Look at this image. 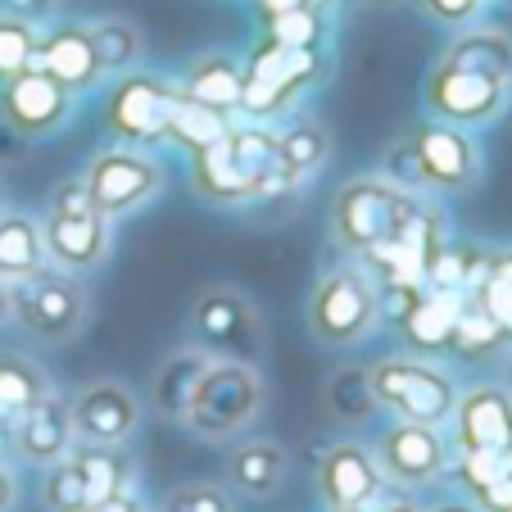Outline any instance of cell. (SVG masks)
Listing matches in <instances>:
<instances>
[{"mask_svg": "<svg viewBox=\"0 0 512 512\" xmlns=\"http://www.w3.org/2000/svg\"><path fill=\"white\" fill-rule=\"evenodd\" d=\"M10 322V281L0 277V327Z\"/></svg>", "mask_w": 512, "mask_h": 512, "instance_id": "49", "label": "cell"}, {"mask_svg": "<svg viewBox=\"0 0 512 512\" xmlns=\"http://www.w3.org/2000/svg\"><path fill=\"white\" fill-rule=\"evenodd\" d=\"M68 417H73L78 440H87V445H127L141 431L145 404L127 381L96 377L68 395Z\"/></svg>", "mask_w": 512, "mask_h": 512, "instance_id": "12", "label": "cell"}, {"mask_svg": "<svg viewBox=\"0 0 512 512\" xmlns=\"http://www.w3.org/2000/svg\"><path fill=\"white\" fill-rule=\"evenodd\" d=\"M87 290L78 272H64L55 263H41L37 272L10 281V322H19L41 345H64L87 327Z\"/></svg>", "mask_w": 512, "mask_h": 512, "instance_id": "5", "label": "cell"}, {"mask_svg": "<svg viewBox=\"0 0 512 512\" xmlns=\"http://www.w3.org/2000/svg\"><path fill=\"white\" fill-rule=\"evenodd\" d=\"M41 508L46 512H87V494H82L78 467L59 458L55 467L41 472Z\"/></svg>", "mask_w": 512, "mask_h": 512, "instance_id": "37", "label": "cell"}, {"mask_svg": "<svg viewBox=\"0 0 512 512\" xmlns=\"http://www.w3.org/2000/svg\"><path fill=\"white\" fill-rule=\"evenodd\" d=\"M290 481V454L268 435H236L223 458V485L236 499H272Z\"/></svg>", "mask_w": 512, "mask_h": 512, "instance_id": "20", "label": "cell"}, {"mask_svg": "<svg viewBox=\"0 0 512 512\" xmlns=\"http://www.w3.org/2000/svg\"><path fill=\"white\" fill-rule=\"evenodd\" d=\"M318 73L313 46H281V41H263L250 59L245 73V91H241V109L254 118H268L277 109H286L295 100V91Z\"/></svg>", "mask_w": 512, "mask_h": 512, "instance_id": "14", "label": "cell"}, {"mask_svg": "<svg viewBox=\"0 0 512 512\" xmlns=\"http://www.w3.org/2000/svg\"><path fill=\"white\" fill-rule=\"evenodd\" d=\"M32 59H37V32L28 19H14V14H0V87L19 73H28Z\"/></svg>", "mask_w": 512, "mask_h": 512, "instance_id": "35", "label": "cell"}, {"mask_svg": "<svg viewBox=\"0 0 512 512\" xmlns=\"http://www.w3.org/2000/svg\"><path fill=\"white\" fill-rule=\"evenodd\" d=\"M10 454V422H5V417H0V458Z\"/></svg>", "mask_w": 512, "mask_h": 512, "instance_id": "50", "label": "cell"}, {"mask_svg": "<svg viewBox=\"0 0 512 512\" xmlns=\"http://www.w3.org/2000/svg\"><path fill=\"white\" fill-rule=\"evenodd\" d=\"M87 186L91 204H96L105 218H123V213L141 209L145 200H155L159 186H164V164L155 155H145L141 145H114V150H100L87 164Z\"/></svg>", "mask_w": 512, "mask_h": 512, "instance_id": "10", "label": "cell"}, {"mask_svg": "<svg viewBox=\"0 0 512 512\" xmlns=\"http://www.w3.org/2000/svg\"><path fill=\"white\" fill-rule=\"evenodd\" d=\"M372 454H377V463H381V472H386L390 485L431 490V485L445 481L454 445H449L445 426L395 422V417H390V426L377 431V440H372Z\"/></svg>", "mask_w": 512, "mask_h": 512, "instance_id": "8", "label": "cell"}, {"mask_svg": "<svg viewBox=\"0 0 512 512\" xmlns=\"http://www.w3.org/2000/svg\"><path fill=\"white\" fill-rule=\"evenodd\" d=\"M503 349H512L508 340H503V331L494 327V322L485 318L472 300H467V309L458 313V327H454V340H449V354L481 363V358H494V354H503Z\"/></svg>", "mask_w": 512, "mask_h": 512, "instance_id": "33", "label": "cell"}, {"mask_svg": "<svg viewBox=\"0 0 512 512\" xmlns=\"http://www.w3.org/2000/svg\"><path fill=\"white\" fill-rule=\"evenodd\" d=\"M32 68L50 73V78H55L59 87H68L73 96L105 78L96 64V50H91V28H73V23H64V28H55L46 41H37Z\"/></svg>", "mask_w": 512, "mask_h": 512, "instance_id": "22", "label": "cell"}, {"mask_svg": "<svg viewBox=\"0 0 512 512\" xmlns=\"http://www.w3.org/2000/svg\"><path fill=\"white\" fill-rule=\"evenodd\" d=\"M422 5H426V14H435V19H445V23H463L481 10V0H422Z\"/></svg>", "mask_w": 512, "mask_h": 512, "instance_id": "42", "label": "cell"}, {"mask_svg": "<svg viewBox=\"0 0 512 512\" xmlns=\"http://www.w3.org/2000/svg\"><path fill=\"white\" fill-rule=\"evenodd\" d=\"M322 159H327V136H322L318 123H295L290 132L277 136V168H281V182L286 186L318 173Z\"/></svg>", "mask_w": 512, "mask_h": 512, "instance_id": "30", "label": "cell"}, {"mask_svg": "<svg viewBox=\"0 0 512 512\" xmlns=\"http://www.w3.org/2000/svg\"><path fill=\"white\" fill-rule=\"evenodd\" d=\"M241 91H245V73H241V64L227 55L195 59L182 82V96L200 100V105H209V109H223V114L241 105Z\"/></svg>", "mask_w": 512, "mask_h": 512, "instance_id": "26", "label": "cell"}, {"mask_svg": "<svg viewBox=\"0 0 512 512\" xmlns=\"http://www.w3.org/2000/svg\"><path fill=\"white\" fill-rule=\"evenodd\" d=\"M417 204L422 200L408 186H399L395 177H358V182L340 186L336 209H331V232L345 250L368 254L377 245L399 241Z\"/></svg>", "mask_w": 512, "mask_h": 512, "instance_id": "4", "label": "cell"}, {"mask_svg": "<svg viewBox=\"0 0 512 512\" xmlns=\"http://www.w3.org/2000/svg\"><path fill=\"white\" fill-rule=\"evenodd\" d=\"M91 50H96L100 73H127L141 59V37L127 19H105L91 28Z\"/></svg>", "mask_w": 512, "mask_h": 512, "instance_id": "34", "label": "cell"}, {"mask_svg": "<svg viewBox=\"0 0 512 512\" xmlns=\"http://www.w3.org/2000/svg\"><path fill=\"white\" fill-rule=\"evenodd\" d=\"M227 127L232 123H227L223 109H209V105H200V100L182 96L173 109V123H168V136H173L177 145H186V150H204V145H213Z\"/></svg>", "mask_w": 512, "mask_h": 512, "instance_id": "32", "label": "cell"}, {"mask_svg": "<svg viewBox=\"0 0 512 512\" xmlns=\"http://www.w3.org/2000/svg\"><path fill=\"white\" fill-rule=\"evenodd\" d=\"M263 404H268V381H263L259 363H236V358H213L209 372L195 386L191 408L182 413V431L200 435V440H236L259 422Z\"/></svg>", "mask_w": 512, "mask_h": 512, "instance_id": "3", "label": "cell"}, {"mask_svg": "<svg viewBox=\"0 0 512 512\" xmlns=\"http://www.w3.org/2000/svg\"><path fill=\"white\" fill-rule=\"evenodd\" d=\"M87 512H150V503L141 499V490H123V494H114V499H105V503H91Z\"/></svg>", "mask_w": 512, "mask_h": 512, "instance_id": "43", "label": "cell"}, {"mask_svg": "<svg viewBox=\"0 0 512 512\" xmlns=\"http://www.w3.org/2000/svg\"><path fill=\"white\" fill-rule=\"evenodd\" d=\"M508 91L512 82H499L490 73H476V68H463V64H449V59H440V68L426 82V100H431L435 118L454 127L494 123L503 114V105H508Z\"/></svg>", "mask_w": 512, "mask_h": 512, "instance_id": "13", "label": "cell"}, {"mask_svg": "<svg viewBox=\"0 0 512 512\" xmlns=\"http://www.w3.org/2000/svg\"><path fill=\"white\" fill-rule=\"evenodd\" d=\"M503 386L512 390V354H508V368H503Z\"/></svg>", "mask_w": 512, "mask_h": 512, "instance_id": "51", "label": "cell"}, {"mask_svg": "<svg viewBox=\"0 0 512 512\" xmlns=\"http://www.w3.org/2000/svg\"><path fill=\"white\" fill-rule=\"evenodd\" d=\"M14 508H19V472L0 458V512H14Z\"/></svg>", "mask_w": 512, "mask_h": 512, "instance_id": "44", "label": "cell"}, {"mask_svg": "<svg viewBox=\"0 0 512 512\" xmlns=\"http://www.w3.org/2000/svg\"><path fill=\"white\" fill-rule=\"evenodd\" d=\"M313 485L327 508H372L386 490V472L363 440H336V445L327 440L313 463Z\"/></svg>", "mask_w": 512, "mask_h": 512, "instance_id": "15", "label": "cell"}, {"mask_svg": "<svg viewBox=\"0 0 512 512\" xmlns=\"http://www.w3.org/2000/svg\"><path fill=\"white\" fill-rule=\"evenodd\" d=\"M445 431L454 449H512V390L503 381H467Z\"/></svg>", "mask_w": 512, "mask_h": 512, "instance_id": "16", "label": "cell"}, {"mask_svg": "<svg viewBox=\"0 0 512 512\" xmlns=\"http://www.w3.org/2000/svg\"><path fill=\"white\" fill-rule=\"evenodd\" d=\"M467 300H472L476 309H481L485 318H490L494 327L503 331V340L512 345V281H503L499 272H490V277H485L481 286L467 295Z\"/></svg>", "mask_w": 512, "mask_h": 512, "instance_id": "38", "label": "cell"}, {"mask_svg": "<svg viewBox=\"0 0 512 512\" xmlns=\"http://www.w3.org/2000/svg\"><path fill=\"white\" fill-rule=\"evenodd\" d=\"M381 322V286L358 268H336L313 286L309 331L331 349L368 340Z\"/></svg>", "mask_w": 512, "mask_h": 512, "instance_id": "6", "label": "cell"}, {"mask_svg": "<svg viewBox=\"0 0 512 512\" xmlns=\"http://www.w3.org/2000/svg\"><path fill=\"white\" fill-rule=\"evenodd\" d=\"M46 263L64 272H91L109 254V218L100 209H50L41 218Z\"/></svg>", "mask_w": 512, "mask_h": 512, "instance_id": "18", "label": "cell"}, {"mask_svg": "<svg viewBox=\"0 0 512 512\" xmlns=\"http://www.w3.org/2000/svg\"><path fill=\"white\" fill-rule=\"evenodd\" d=\"M327 413H331V422L345 426V431H358V426H368L372 417L381 413L377 399H372L368 368H363V363H345V368L331 372V381H327Z\"/></svg>", "mask_w": 512, "mask_h": 512, "instance_id": "27", "label": "cell"}, {"mask_svg": "<svg viewBox=\"0 0 512 512\" xmlns=\"http://www.w3.org/2000/svg\"><path fill=\"white\" fill-rule=\"evenodd\" d=\"M5 5V14H14V19H41V14L55 10V0H0Z\"/></svg>", "mask_w": 512, "mask_h": 512, "instance_id": "45", "label": "cell"}, {"mask_svg": "<svg viewBox=\"0 0 512 512\" xmlns=\"http://www.w3.org/2000/svg\"><path fill=\"white\" fill-rule=\"evenodd\" d=\"M73 445H78V431L68 417V395H59V390H50L41 404H32L28 413L10 422V454L23 467L46 472L59 458L73 454Z\"/></svg>", "mask_w": 512, "mask_h": 512, "instance_id": "17", "label": "cell"}, {"mask_svg": "<svg viewBox=\"0 0 512 512\" xmlns=\"http://www.w3.org/2000/svg\"><path fill=\"white\" fill-rule=\"evenodd\" d=\"M503 472H512V449H454L445 481L454 485L458 494H472V490H481V485L499 481Z\"/></svg>", "mask_w": 512, "mask_h": 512, "instance_id": "31", "label": "cell"}, {"mask_svg": "<svg viewBox=\"0 0 512 512\" xmlns=\"http://www.w3.org/2000/svg\"><path fill=\"white\" fill-rule=\"evenodd\" d=\"M155 512H236V494L223 481H186L173 485Z\"/></svg>", "mask_w": 512, "mask_h": 512, "instance_id": "36", "label": "cell"}, {"mask_svg": "<svg viewBox=\"0 0 512 512\" xmlns=\"http://www.w3.org/2000/svg\"><path fill=\"white\" fill-rule=\"evenodd\" d=\"M177 100H182V87H173V82L127 73V78H118L114 96H109L105 123L123 145H159L168 136Z\"/></svg>", "mask_w": 512, "mask_h": 512, "instance_id": "11", "label": "cell"}, {"mask_svg": "<svg viewBox=\"0 0 512 512\" xmlns=\"http://www.w3.org/2000/svg\"><path fill=\"white\" fill-rule=\"evenodd\" d=\"M268 37L281 41V46H313L318 41V14H313V5H295V10L268 19Z\"/></svg>", "mask_w": 512, "mask_h": 512, "instance_id": "39", "label": "cell"}, {"mask_svg": "<svg viewBox=\"0 0 512 512\" xmlns=\"http://www.w3.org/2000/svg\"><path fill=\"white\" fill-rule=\"evenodd\" d=\"M372 512H426V503L417 499V490H404V485H390L381 490V499L372 503Z\"/></svg>", "mask_w": 512, "mask_h": 512, "instance_id": "41", "label": "cell"}, {"mask_svg": "<svg viewBox=\"0 0 512 512\" xmlns=\"http://www.w3.org/2000/svg\"><path fill=\"white\" fill-rule=\"evenodd\" d=\"M426 512H476V503L467 499V494H445V499H435V503H426Z\"/></svg>", "mask_w": 512, "mask_h": 512, "instance_id": "46", "label": "cell"}, {"mask_svg": "<svg viewBox=\"0 0 512 512\" xmlns=\"http://www.w3.org/2000/svg\"><path fill=\"white\" fill-rule=\"evenodd\" d=\"M467 309V295L463 290H435V286H422L408 313L399 318V331H404L408 349L413 354H449V340H454V327H458V313Z\"/></svg>", "mask_w": 512, "mask_h": 512, "instance_id": "21", "label": "cell"}, {"mask_svg": "<svg viewBox=\"0 0 512 512\" xmlns=\"http://www.w3.org/2000/svg\"><path fill=\"white\" fill-rule=\"evenodd\" d=\"M46 263L41 223L32 213H0V277L19 281Z\"/></svg>", "mask_w": 512, "mask_h": 512, "instance_id": "28", "label": "cell"}, {"mask_svg": "<svg viewBox=\"0 0 512 512\" xmlns=\"http://www.w3.org/2000/svg\"><path fill=\"white\" fill-rule=\"evenodd\" d=\"M295 5H309V0H259V10L268 14V19H277V14L295 10Z\"/></svg>", "mask_w": 512, "mask_h": 512, "instance_id": "47", "label": "cell"}, {"mask_svg": "<svg viewBox=\"0 0 512 512\" xmlns=\"http://www.w3.org/2000/svg\"><path fill=\"white\" fill-rule=\"evenodd\" d=\"M368 386L377 408L390 413L395 422L449 426L463 381L445 363H431L426 354L404 349V354H386L377 363H368Z\"/></svg>", "mask_w": 512, "mask_h": 512, "instance_id": "2", "label": "cell"}, {"mask_svg": "<svg viewBox=\"0 0 512 512\" xmlns=\"http://www.w3.org/2000/svg\"><path fill=\"white\" fill-rule=\"evenodd\" d=\"M390 159L399 164V186H435V191H463L481 168L472 136L454 123L417 127L413 141H404Z\"/></svg>", "mask_w": 512, "mask_h": 512, "instance_id": "7", "label": "cell"}, {"mask_svg": "<svg viewBox=\"0 0 512 512\" xmlns=\"http://www.w3.org/2000/svg\"><path fill=\"white\" fill-rule=\"evenodd\" d=\"M191 331L200 349H209L213 358H236V363H259L263 358V318L232 286L204 290L191 309Z\"/></svg>", "mask_w": 512, "mask_h": 512, "instance_id": "9", "label": "cell"}, {"mask_svg": "<svg viewBox=\"0 0 512 512\" xmlns=\"http://www.w3.org/2000/svg\"><path fill=\"white\" fill-rule=\"evenodd\" d=\"M490 272H499L503 281H512V250H499V254H490Z\"/></svg>", "mask_w": 512, "mask_h": 512, "instance_id": "48", "label": "cell"}, {"mask_svg": "<svg viewBox=\"0 0 512 512\" xmlns=\"http://www.w3.org/2000/svg\"><path fill=\"white\" fill-rule=\"evenodd\" d=\"M55 390V381H50V372L41 368L37 358L28 354H0V417L5 422H14V417H23L32 404H41V399Z\"/></svg>", "mask_w": 512, "mask_h": 512, "instance_id": "25", "label": "cell"}, {"mask_svg": "<svg viewBox=\"0 0 512 512\" xmlns=\"http://www.w3.org/2000/svg\"><path fill=\"white\" fill-rule=\"evenodd\" d=\"M0 114L23 136H50L73 114V91L59 87L41 68H28V73H19V78L0 87Z\"/></svg>", "mask_w": 512, "mask_h": 512, "instance_id": "19", "label": "cell"}, {"mask_svg": "<svg viewBox=\"0 0 512 512\" xmlns=\"http://www.w3.org/2000/svg\"><path fill=\"white\" fill-rule=\"evenodd\" d=\"M209 363H213V354L200 345L173 349L155 368V377H150V408H155L164 422H182V413L191 408L195 386H200V377L209 372Z\"/></svg>", "mask_w": 512, "mask_h": 512, "instance_id": "23", "label": "cell"}, {"mask_svg": "<svg viewBox=\"0 0 512 512\" xmlns=\"http://www.w3.org/2000/svg\"><path fill=\"white\" fill-rule=\"evenodd\" d=\"M467 499L476 503V512H512V472H503L499 481L481 485V490H472Z\"/></svg>", "mask_w": 512, "mask_h": 512, "instance_id": "40", "label": "cell"}, {"mask_svg": "<svg viewBox=\"0 0 512 512\" xmlns=\"http://www.w3.org/2000/svg\"><path fill=\"white\" fill-rule=\"evenodd\" d=\"M68 463L78 467L87 508L114 499V494H123V490H136V458L127 454V445H87V440H78L73 454H68Z\"/></svg>", "mask_w": 512, "mask_h": 512, "instance_id": "24", "label": "cell"}, {"mask_svg": "<svg viewBox=\"0 0 512 512\" xmlns=\"http://www.w3.org/2000/svg\"><path fill=\"white\" fill-rule=\"evenodd\" d=\"M322 512H372V508H322Z\"/></svg>", "mask_w": 512, "mask_h": 512, "instance_id": "52", "label": "cell"}, {"mask_svg": "<svg viewBox=\"0 0 512 512\" xmlns=\"http://www.w3.org/2000/svg\"><path fill=\"white\" fill-rule=\"evenodd\" d=\"M277 136L281 132L259 127V123L227 127L213 145L195 150V168H191L195 191L218 204H241V200L286 191L281 168H277Z\"/></svg>", "mask_w": 512, "mask_h": 512, "instance_id": "1", "label": "cell"}, {"mask_svg": "<svg viewBox=\"0 0 512 512\" xmlns=\"http://www.w3.org/2000/svg\"><path fill=\"white\" fill-rule=\"evenodd\" d=\"M449 64H463V68H476V73H490L499 82H512V37L508 32H467L463 41L445 50Z\"/></svg>", "mask_w": 512, "mask_h": 512, "instance_id": "29", "label": "cell"}]
</instances>
